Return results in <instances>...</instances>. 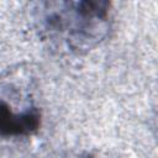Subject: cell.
Here are the masks:
<instances>
[{
  "label": "cell",
  "instance_id": "1",
  "mask_svg": "<svg viewBox=\"0 0 158 158\" xmlns=\"http://www.w3.org/2000/svg\"><path fill=\"white\" fill-rule=\"evenodd\" d=\"M40 126V115L37 111H27L22 115H15L10 107L0 101V136L28 135Z\"/></svg>",
  "mask_w": 158,
  "mask_h": 158
}]
</instances>
